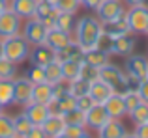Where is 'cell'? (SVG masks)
<instances>
[{"instance_id": "obj_1", "label": "cell", "mask_w": 148, "mask_h": 138, "mask_svg": "<svg viewBox=\"0 0 148 138\" xmlns=\"http://www.w3.org/2000/svg\"><path fill=\"white\" fill-rule=\"evenodd\" d=\"M101 37H103V32H101V21L98 17L84 15V17H81L79 21H75L73 41H75L84 52L99 47Z\"/></svg>"}, {"instance_id": "obj_2", "label": "cell", "mask_w": 148, "mask_h": 138, "mask_svg": "<svg viewBox=\"0 0 148 138\" xmlns=\"http://www.w3.org/2000/svg\"><path fill=\"white\" fill-rule=\"evenodd\" d=\"M99 78L103 80V82H107L109 86L114 90V93H118V95H124L126 91L137 88V84L127 78V75L122 69L112 66V64H107V66H103L99 69Z\"/></svg>"}, {"instance_id": "obj_3", "label": "cell", "mask_w": 148, "mask_h": 138, "mask_svg": "<svg viewBox=\"0 0 148 138\" xmlns=\"http://www.w3.org/2000/svg\"><path fill=\"white\" fill-rule=\"evenodd\" d=\"M2 41V56L8 58L10 62L13 64H23L28 60L30 54V43L23 37V34H17V36H11V37H4Z\"/></svg>"}, {"instance_id": "obj_4", "label": "cell", "mask_w": 148, "mask_h": 138, "mask_svg": "<svg viewBox=\"0 0 148 138\" xmlns=\"http://www.w3.org/2000/svg\"><path fill=\"white\" fill-rule=\"evenodd\" d=\"M126 75L130 80L139 84L141 80L148 78V58L143 54H130L126 60Z\"/></svg>"}, {"instance_id": "obj_5", "label": "cell", "mask_w": 148, "mask_h": 138, "mask_svg": "<svg viewBox=\"0 0 148 138\" xmlns=\"http://www.w3.org/2000/svg\"><path fill=\"white\" fill-rule=\"evenodd\" d=\"M126 19L131 34H146L148 30V6H133L126 9Z\"/></svg>"}, {"instance_id": "obj_6", "label": "cell", "mask_w": 148, "mask_h": 138, "mask_svg": "<svg viewBox=\"0 0 148 138\" xmlns=\"http://www.w3.org/2000/svg\"><path fill=\"white\" fill-rule=\"evenodd\" d=\"M21 30H23V19L8 6L0 13V39L17 36V34H21Z\"/></svg>"}, {"instance_id": "obj_7", "label": "cell", "mask_w": 148, "mask_h": 138, "mask_svg": "<svg viewBox=\"0 0 148 138\" xmlns=\"http://www.w3.org/2000/svg\"><path fill=\"white\" fill-rule=\"evenodd\" d=\"M21 34H23V37H25V39L30 43V47L43 45L45 39H47V28H45V26L41 24L36 17H34V19H28V21L25 22Z\"/></svg>"}, {"instance_id": "obj_8", "label": "cell", "mask_w": 148, "mask_h": 138, "mask_svg": "<svg viewBox=\"0 0 148 138\" xmlns=\"http://www.w3.org/2000/svg\"><path fill=\"white\" fill-rule=\"evenodd\" d=\"M101 32H103V36L107 37V39H116V37H120V36L131 34L127 19H126V11H124L122 15H118L116 19L101 22Z\"/></svg>"}, {"instance_id": "obj_9", "label": "cell", "mask_w": 148, "mask_h": 138, "mask_svg": "<svg viewBox=\"0 0 148 138\" xmlns=\"http://www.w3.org/2000/svg\"><path fill=\"white\" fill-rule=\"evenodd\" d=\"M32 86L34 84L30 82L26 76H15L13 78V105L23 106L25 108L26 105L32 103Z\"/></svg>"}, {"instance_id": "obj_10", "label": "cell", "mask_w": 148, "mask_h": 138, "mask_svg": "<svg viewBox=\"0 0 148 138\" xmlns=\"http://www.w3.org/2000/svg\"><path fill=\"white\" fill-rule=\"evenodd\" d=\"M135 47H137V39L131 34H126V36L116 37V39H109L107 52L114 56H130L133 54Z\"/></svg>"}, {"instance_id": "obj_11", "label": "cell", "mask_w": 148, "mask_h": 138, "mask_svg": "<svg viewBox=\"0 0 148 138\" xmlns=\"http://www.w3.org/2000/svg\"><path fill=\"white\" fill-rule=\"evenodd\" d=\"M53 60H56V51H54V49H51L47 43H43V45H36V47L30 49L28 62L32 64V66L45 67V66H49Z\"/></svg>"}, {"instance_id": "obj_12", "label": "cell", "mask_w": 148, "mask_h": 138, "mask_svg": "<svg viewBox=\"0 0 148 138\" xmlns=\"http://www.w3.org/2000/svg\"><path fill=\"white\" fill-rule=\"evenodd\" d=\"M126 11L122 0H101L99 6L96 7V15L101 22L111 21V19H116L118 15H122Z\"/></svg>"}, {"instance_id": "obj_13", "label": "cell", "mask_w": 148, "mask_h": 138, "mask_svg": "<svg viewBox=\"0 0 148 138\" xmlns=\"http://www.w3.org/2000/svg\"><path fill=\"white\" fill-rule=\"evenodd\" d=\"M111 120L107 114V110H105L103 105H94L90 110L86 112V120H84V127L88 129H94V131H99L101 127H103L107 121Z\"/></svg>"}, {"instance_id": "obj_14", "label": "cell", "mask_w": 148, "mask_h": 138, "mask_svg": "<svg viewBox=\"0 0 148 138\" xmlns=\"http://www.w3.org/2000/svg\"><path fill=\"white\" fill-rule=\"evenodd\" d=\"M45 43L58 52V51H62V49H66L69 43H73V34L58 30V28H51V30H47V39H45Z\"/></svg>"}, {"instance_id": "obj_15", "label": "cell", "mask_w": 148, "mask_h": 138, "mask_svg": "<svg viewBox=\"0 0 148 138\" xmlns=\"http://www.w3.org/2000/svg\"><path fill=\"white\" fill-rule=\"evenodd\" d=\"M58 13H60V11H58L54 6H51V4L43 2V0H40V4H38V9H36V19H38V21H40L47 30H51V28H54V22H56Z\"/></svg>"}, {"instance_id": "obj_16", "label": "cell", "mask_w": 148, "mask_h": 138, "mask_svg": "<svg viewBox=\"0 0 148 138\" xmlns=\"http://www.w3.org/2000/svg\"><path fill=\"white\" fill-rule=\"evenodd\" d=\"M38 4H40V0H10V7L23 21H28V19L36 17Z\"/></svg>"}, {"instance_id": "obj_17", "label": "cell", "mask_w": 148, "mask_h": 138, "mask_svg": "<svg viewBox=\"0 0 148 138\" xmlns=\"http://www.w3.org/2000/svg\"><path fill=\"white\" fill-rule=\"evenodd\" d=\"M105 110H107L109 118L111 120H122L124 116H127V110H126V103H124V97L118 93H112L111 97L105 101Z\"/></svg>"}, {"instance_id": "obj_18", "label": "cell", "mask_w": 148, "mask_h": 138, "mask_svg": "<svg viewBox=\"0 0 148 138\" xmlns=\"http://www.w3.org/2000/svg\"><path fill=\"white\" fill-rule=\"evenodd\" d=\"M114 93V90H112L111 86H109L107 82H103V80H94V82H90V90H88V95L92 97V101L96 103V105H105V101H107L111 95Z\"/></svg>"}, {"instance_id": "obj_19", "label": "cell", "mask_w": 148, "mask_h": 138, "mask_svg": "<svg viewBox=\"0 0 148 138\" xmlns=\"http://www.w3.org/2000/svg\"><path fill=\"white\" fill-rule=\"evenodd\" d=\"M23 112L26 114V118H28L34 125H41L51 116L49 106L47 105H41V103H30V105L25 106V110H23Z\"/></svg>"}, {"instance_id": "obj_20", "label": "cell", "mask_w": 148, "mask_h": 138, "mask_svg": "<svg viewBox=\"0 0 148 138\" xmlns=\"http://www.w3.org/2000/svg\"><path fill=\"white\" fill-rule=\"evenodd\" d=\"M83 62L88 64V66H92V67H96V69H101L103 66L111 64V54H109L107 51H103L101 47H96V49H92V51L84 52Z\"/></svg>"}, {"instance_id": "obj_21", "label": "cell", "mask_w": 148, "mask_h": 138, "mask_svg": "<svg viewBox=\"0 0 148 138\" xmlns=\"http://www.w3.org/2000/svg\"><path fill=\"white\" fill-rule=\"evenodd\" d=\"M41 129H43L45 136L47 138H53L56 135H62L66 129V120L64 116H58V114H51L47 120L41 123Z\"/></svg>"}, {"instance_id": "obj_22", "label": "cell", "mask_w": 148, "mask_h": 138, "mask_svg": "<svg viewBox=\"0 0 148 138\" xmlns=\"http://www.w3.org/2000/svg\"><path fill=\"white\" fill-rule=\"evenodd\" d=\"M98 135L99 138H124L127 135V131L120 120H109L98 131Z\"/></svg>"}, {"instance_id": "obj_23", "label": "cell", "mask_w": 148, "mask_h": 138, "mask_svg": "<svg viewBox=\"0 0 148 138\" xmlns=\"http://www.w3.org/2000/svg\"><path fill=\"white\" fill-rule=\"evenodd\" d=\"M53 86L49 82H40L32 86V103H41V105H49L53 101Z\"/></svg>"}, {"instance_id": "obj_24", "label": "cell", "mask_w": 148, "mask_h": 138, "mask_svg": "<svg viewBox=\"0 0 148 138\" xmlns=\"http://www.w3.org/2000/svg\"><path fill=\"white\" fill-rule=\"evenodd\" d=\"M56 58L60 60V62H83L84 60V51L73 41V43H69L66 49H62V51L56 52Z\"/></svg>"}, {"instance_id": "obj_25", "label": "cell", "mask_w": 148, "mask_h": 138, "mask_svg": "<svg viewBox=\"0 0 148 138\" xmlns=\"http://www.w3.org/2000/svg\"><path fill=\"white\" fill-rule=\"evenodd\" d=\"M47 106H49L51 114L64 116V114H68L69 110L75 108V97H73V95H66V97H62V99H53Z\"/></svg>"}, {"instance_id": "obj_26", "label": "cell", "mask_w": 148, "mask_h": 138, "mask_svg": "<svg viewBox=\"0 0 148 138\" xmlns=\"http://www.w3.org/2000/svg\"><path fill=\"white\" fill-rule=\"evenodd\" d=\"M34 123L26 118L25 112L17 114V116H13V131H15V138H26L30 131H32Z\"/></svg>"}, {"instance_id": "obj_27", "label": "cell", "mask_w": 148, "mask_h": 138, "mask_svg": "<svg viewBox=\"0 0 148 138\" xmlns=\"http://www.w3.org/2000/svg\"><path fill=\"white\" fill-rule=\"evenodd\" d=\"M43 73H45V80H47L49 84H54L56 80L64 78V75H62V62L58 58L53 60L49 66L43 67Z\"/></svg>"}, {"instance_id": "obj_28", "label": "cell", "mask_w": 148, "mask_h": 138, "mask_svg": "<svg viewBox=\"0 0 148 138\" xmlns=\"http://www.w3.org/2000/svg\"><path fill=\"white\" fill-rule=\"evenodd\" d=\"M13 105V80L0 78V106Z\"/></svg>"}, {"instance_id": "obj_29", "label": "cell", "mask_w": 148, "mask_h": 138, "mask_svg": "<svg viewBox=\"0 0 148 138\" xmlns=\"http://www.w3.org/2000/svg\"><path fill=\"white\" fill-rule=\"evenodd\" d=\"M51 86H53V97L54 99H62L66 95H71V80H68V78H60L54 84H51Z\"/></svg>"}, {"instance_id": "obj_30", "label": "cell", "mask_w": 148, "mask_h": 138, "mask_svg": "<svg viewBox=\"0 0 148 138\" xmlns=\"http://www.w3.org/2000/svg\"><path fill=\"white\" fill-rule=\"evenodd\" d=\"M17 76V64L10 62L8 58H0V78L4 80H13Z\"/></svg>"}, {"instance_id": "obj_31", "label": "cell", "mask_w": 148, "mask_h": 138, "mask_svg": "<svg viewBox=\"0 0 148 138\" xmlns=\"http://www.w3.org/2000/svg\"><path fill=\"white\" fill-rule=\"evenodd\" d=\"M54 28L73 34V28H75L73 15H71V13H62V11H60V13H58V17H56V22H54Z\"/></svg>"}, {"instance_id": "obj_32", "label": "cell", "mask_w": 148, "mask_h": 138, "mask_svg": "<svg viewBox=\"0 0 148 138\" xmlns=\"http://www.w3.org/2000/svg\"><path fill=\"white\" fill-rule=\"evenodd\" d=\"M83 62H62V75L68 80H77Z\"/></svg>"}, {"instance_id": "obj_33", "label": "cell", "mask_w": 148, "mask_h": 138, "mask_svg": "<svg viewBox=\"0 0 148 138\" xmlns=\"http://www.w3.org/2000/svg\"><path fill=\"white\" fill-rule=\"evenodd\" d=\"M13 118H10L8 114L0 112V138H13Z\"/></svg>"}, {"instance_id": "obj_34", "label": "cell", "mask_w": 148, "mask_h": 138, "mask_svg": "<svg viewBox=\"0 0 148 138\" xmlns=\"http://www.w3.org/2000/svg\"><path fill=\"white\" fill-rule=\"evenodd\" d=\"M54 7H56L58 11H62V13L75 15L81 7V0H56V6Z\"/></svg>"}, {"instance_id": "obj_35", "label": "cell", "mask_w": 148, "mask_h": 138, "mask_svg": "<svg viewBox=\"0 0 148 138\" xmlns=\"http://www.w3.org/2000/svg\"><path fill=\"white\" fill-rule=\"evenodd\" d=\"M124 97V103H126V110H127V116H130L131 112H133L135 108H137L139 105H141V97H139V93L135 90H130V91H126V93L122 95Z\"/></svg>"}, {"instance_id": "obj_36", "label": "cell", "mask_w": 148, "mask_h": 138, "mask_svg": "<svg viewBox=\"0 0 148 138\" xmlns=\"http://www.w3.org/2000/svg\"><path fill=\"white\" fill-rule=\"evenodd\" d=\"M130 118H131V121H133L135 125L146 123V121H148V105H146V103H141V105L130 114Z\"/></svg>"}, {"instance_id": "obj_37", "label": "cell", "mask_w": 148, "mask_h": 138, "mask_svg": "<svg viewBox=\"0 0 148 138\" xmlns=\"http://www.w3.org/2000/svg\"><path fill=\"white\" fill-rule=\"evenodd\" d=\"M64 120H66V125H84V120H86V114L83 110H69L68 114H64Z\"/></svg>"}, {"instance_id": "obj_38", "label": "cell", "mask_w": 148, "mask_h": 138, "mask_svg": "<svg viewBox=\"0 0 148 138\" xmlns=\"http://www.w3.org/2000/svg\"><path fill=\"white\" fill-rule=\"evenodd\" d=\"M79 78L86 80V82H94V80H99V69L88 66V64L83 62V66H81V73H79Z\"/></svg>"}, {"instance_id": "obj_39", "label": "cell", "mask_w": 148, "mask_h": 138, "mask_svg": "<svg viewBox=\"0 0 148 138\" xmlns=\"http://www.w3.org/2000/svg\"><path fill=\"white\" fill-rule=\"evenodd\" d=\"M88 90H90V82L83 78L71 80V95L73 97H83V95H88Z\"/></svg>"}, {"instance_id": "obj_40", "label": "cell", "mask_w": 148, "mask_h": 138, "mask_svg": "<svg viewBox=\"0 0 148 138\" xmlns=\"http://www.w3.org/2000/svg\"><path fill=\"white\" fill-rule=\"evenodd\" d=\"M26 78L30 80L32 84H40V82H47L45 80V73H43V67H38V66H32L26 73Z\"/></svg>"}, {"instance_id": "obj_41", "label": "cell", "mask_w": 148, "mask_h": 138, "mask_svg": "<svg viewBox=\"0 0 148 138\" xmlns=\"http://www.w3.org/2000/svg\"><path fill=\"white\" fill-rule=\"evenodd\" d=\"M96 103L92 101V97L90 95H83V97H75V108L77 110H83L84 114L88 112V110L92 108V106H94Z\"/></svg>"}, {"instance_id": "obj_42", "label": "cell", "mask_w": 148, "mask_h": 138, "mask_svg": "<svg viewBox=\"0 0 148 138\" xmlns=\"http://www.w3.org/2000/svg\"><path fill=\"white\" fill-rule=\"evenodd\" d=\"M84 133H86L84 125H66V129H64V135L69 136V138H79Z\"/></svg>"}, {"instance_id": "obj_43", "label": "cell", "mask_w": 148, "mask_h": 138, "mask_svg": "<svg viewBox=\"0 0 148 138\" xmlns=\"http://www.w3.org/2000/svg\"><path fill=\"white\" fill-rule=\"evenodd\" d=\"M135 91L139 93V97H141L143 103H146L148 105V78L141 80V82L137 84V88H135Z\"/></svg>"}, {"instance_id": "obj_44", "label": "cell", "mask_w": 148, "mask_h": 138, "mask_svg": "<svg viewBox=\"0 0 148 138\" xmlns=\"http://www.w3.org/2000/svg\"><path fill=\"white\" fill-rule=\"evenodd\" d=\"M135 135H137L139 138H148V121L146 123H139V125H135Z\"/></svg>"}, {"instance_id": "obj_45", "label": "cell", "mask_w": 148, "mask_h": 138, "mask_svg": "<svg viewBox=\"0 0 148 138\" xmlns=\"http://www.w3.org/2000/svg\"><path fill=\"white\" fill-rule=\"evenodd\" d=\"M26 138H47V136H45V133H43V129H41V125H34L32 131L26 135Z\"/></svg>"}, {"instance_id": "obj_46", "label": "cell", "mask_w": 148, "mask_h": 138, "mask_svg": "<svg viewBox=\"0 0 148 138\" xmlns=\"http://www.w3.org/2000/svg\"><path fill=\"white\" fill-rule=\"evenodd\" d=\"M101 0H81V6L88 7V9H96V7L99 6Z\"/></svg>"}, {"instance_id": "obj_47", "label": "cell", "mask_w": 148, "mask_h": 138, "mask_svg": "<svg viewBox=\"0 0 148 138\" xmlns=\"http://www.w3.org/2000/svg\"><path fill=\"white\" fill-rule=\"evenodd\" d=\"M126 6L133 7V6H143V4H146V0H122Z\"/></svg>"}, {"instance_id": "obj_48", "label": "cell", "mask_w": 148, "mask_h": 138, "mask_svg": "<svg viewBox=\"0 0 148 138\" xmlns=\"http://www.w3.org/2000/svg\"><path fill=\"white\" fill-rule=\"evenodd\" d=\"M8 6H10V2H8V0H0V13H2Z\"/></svg>"}, {"instance_id": "obj_49", "label": "cell", "mask_w": 148, "mask_h": 138, "mask_svg": "<svg viewBox=\"0 0 148 138\" xmlns=\"http://www.w3.org/2000/svg\"><path fill=\"white\" fill-rule=\"evenodd\" d=\"M124 138H139L137 135H135V133H127V135L126 136H124Z\"/></svg>"}, {"instance_id": "obj_50", "label": "cell", "mask_w": 148, "mask_h": 138, "mask_svg": "<svg viewBox=\"0 0 148 138\" xmlns=\"http://www.w3.org/2000/svg\"><path fill=\"white\" fill-rule=\"evenodd\" d=\"M43 2H47V4H51V6H56V0H43Z\"/></svg>"}, {"instance_id": "obj_51", "label": "cell", "mask_w": 148, "mask_h": 138, "mask_svg": "<svg viewBox=\"0 0 148 138\" xmlns=\"http://www.w3.org/2000/svg\"><path fill=\"white\" fill-rule=\"evenodd\" d=\"M79 138H92V135H88V133H84V135H81Z\"/></svg>"}, {"instance_id": "obj_52", "label": "cell", "mask_w": 148, "mask_h": 138, "mask_svg": "<svg viewBox=\"0 0 148 138\" xmlns=\"http://www.w3.org/2000/svg\"><path fill=\"white\" fill-rule=\"evenodd\" d=\"M53 138H69V136H66L64 133H62V135H56V136H53Z\"/></svg>"}, {"instance_id": "obj_53", "label": "cell", "mask_w": 148, "mask_h": 138, "mask_svg": "<svg viewBox=\"0 0 148 138\" xmlns=\"http://www.w3.org/2000/svg\"><path fill=\"white\" fill-rule=\"evenodd\" d=\"M0 58H2V41H0Z\"/></svg>"}, {"instance_id": "obj_54", "label": "cell", "mask_w": 148, "mask_h": 138, "mask_svg": "<svg viewBox=\"0 0 148 138\" xmlns=\"http://www.w3.org/2000/svg\"><path fill=\"white\" fill-rule=\"evenodd\" d=\"M0 112H2V106H0Z\"/></svg>"}, {"instance_id": "obj_55", "label": "cell", "mask_w": 148, "mask_h": 138, "mask_svg": "<svg viewBox=\"0 0 148 138\" xmlns=\"http://www.w3.org/2000/svg\"><path fill=\"white\" fill-rule=\"evenodd\" d=\"M146 36H148V30H146Z\"/></svg>"}, {"instance_id": "obj_56", "label": "cell", "mask_w": 148, "mask_h": 138, "mask_svg": "<svg viewBox=\"0 0 148 138\" xmlns=\"http://www.w3.org/2000/svg\"><path fill=\"white\" fill-rule=\"evenodd\" d=\"M8 2H10V0H8Z\"/></svg>"}, {"instance_id": "obj_57", "label": "cell", "mask_w": 148, "mask_h": 138, "mask_svg": "<svg viewBox=\"0 0 148 138\" xmlns=\"http://www.w3.org/2000/svg\"><path fill=\"white\" fill-rule=\"evenodd\" d=\"M13 138H15V136H13Z\"/></svg>"}]
</instances>
